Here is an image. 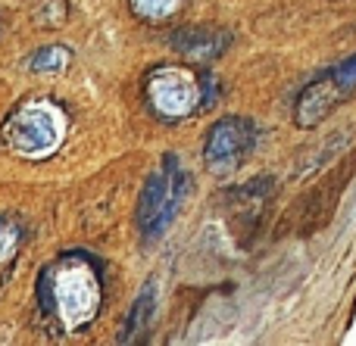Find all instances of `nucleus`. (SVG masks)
<instances>
[{
	"instance_id": "nucleus-1",
	"label": "nucleus",
	"mask_w": 356,
	"mask_h": 346,
	"mask_svg": "<svg viewBox=\"0 0 356 346\" xmlns=\"http://www.w3.org/2000/svg\"><path fill=\"white\" fill-rule=\"evenodd\" d=\"M104 300L100 275L88 256L66 253L38 278V309L50 334L66 337L94 322Z\"/></svg>"
},
{
	"instance_id": "nucleus-2",
	"label": "nucleus",
	"mask_w": 356,
	"mask_h": 346,
	"mask_svg": "<svg viewBox=\"0 0 356 346\" xmlns=\"http://www.w3.org/2000/svg\"><path fill=\"white\" fill-rule=\"evenodd\" d=\"M191 193V175L184 168L181 156H163L160 168L147 178L141 191V200H138V228L147 241H156L163 237L172 222L181 212L184 200Z\"/></svg>"
},
{
	"instance_id": "nucleus-3",
	"label": "nucleus",
	"mask_w": 356,
	"mask_h": 346,
	"mask_svg": "<svg viewBox=\"0 0 356 346\" xmlns=\"http://www.w3.org/2000/svg\"><path fill=\"white\" fill-rule=\"evenodd\" d=\"M144 97L156 119L181 122L203 103V78L188 66H156L144 81Z\"/></svg>"
},
{
	"instance_id": "nucleus-4",
	"label": "nucleus",
	"mask_w": 356,
	"mask_h": 346,
	"mask_svg": "<svg viewBox=\"0 0 356 346\" xmlns=\"http://www.w3.org/2000/svg\"><path fill=\"white\" fill-rule=\"evenodd\" d=\"M353 91H356V53L341 60L338 66H332L328 72H322L319 78H313L303 87L294 103V125L297 128H316L344 100H350Z\"/></svg>"
},
{
	"instance_id": "nucleus-5",
	"label": "nucleus",
	"mask_w": 356,
	"mask_h": 346,
	"mask_svg": "<svg viewBox=\"0 0 356 346\" xmlns=\"http://www.w3.org/2000/svg\"><path fill=\"white\" fill-rule=\"evenodd\" d=\"M257 147V125L247 116H222L203 141V162L216 178H228L247 162L250 150Z\"/></svg>"
},
{
	"instance_id": "nucleus-6",
	"label": "nucleus",
	"mask_w": 356,
	"mask_h": 346,
	"mask_svg": "<svg viewBox=\"0 0 356 346\" xmlns=\"http://www.w3.org/2000/svg\"><path fill=\"white\" fill-rule=\"evenodd\" d=\"M63 135V119L56 116L50 106H25V110L13 112L6 125L0 128L6 150L25 159L44 156L60 144Z\"/></svg>"
},
{
	"instance_id": "nucleus-7",
	"label": "nucleus",
	"mask_w": 356,
	"mask_h": 346,
	"mask_svg": "<svg viewBox=\"0 0 356 346\" xmlns=\"http://www.w3.org/2000/svg\"><path fill=\"white\" fill-rule=\"evenodd\" d=\"M169 44L188 62H203V60H219L228 50V44H232V35L219 28H178L172 31Z\"/></svg>"
},
{
	"instance_id": "nucleus-8",
	"label": "nucleus",
	"mask_w": 356,
	"mask_h": 346,
	"mask_svg": "<svg viewBox=\"0 0 356 346\" xmlns=\"http://www.w3.org/2000/svg\"><path fill=\"white\" fill-rule=\"evenodd\" d=\"M154 306H156V287H154V281H147V287L138 293L135 306L129 309V318H125L122 331H119V340L122 343L144 340L150 331V322H154Z\"/></svg>"
},
{
	"instance_id": "nucleus-9",
	"label": "nucleus",
	"mask_w": 356,
	"mask_h": 346,
	"mask_svg": "<svg viewBox=\"0 0 356 346\" xmlns=\"http://www.w3.org/2000/svg\"><path fill=\"white\" fill-rule=\"evenodd\" d=\"M129 10L135 19L147 25H163L184 10V0H129Z\"/></svg>"
},
{
	"instance_id": "nucleus-10",
	"label": "nucleus",
	"mask_w": 356,
	"mask_h": 346,
	"mask_svg": "<svg viewBox=\"0 0 356 346\" xmlns=\"http://www.w3.org/2000/svg\"><path fill=\"white\" fill-rule=\"evenodd\" d=\"M69 60H72V50L69 47H63V44H47V47L35 50V53L29 56V69L38 75L60 72V69L69 66Z\"/></svg>"
},
{
	"instance_id": "nucleus-11",
	"label": "nucleus",
	"mask_w": 356,
	"mask_h": 346,
	"mask_svg": "<svg viewBox=\"0 0 356 346\" xmlns=\"http://www.w3.org/2000/svg\"><path fill=\"white\" fill-rule=\"evenodd\" d=\"M69 19V0H41L35 6V22L41 28H60Z\"/></svg>"
},
{
	"instance_id": "nucleus-12",
	"label": "nucleus",
	"mask_w": 356,
	"mask_h": 346,
	"mask_svg": "<svg viewBox=\"0 0 356 346\" xmlns=\"http://www.w3.org/2000/svg\"><path fill=\"white\" fill-rule=\"evenodd\" d=\"M19 241H22V231H19L16 218H0V266L10 262L19 250Z\"/></svg>"
}]
</instances>
